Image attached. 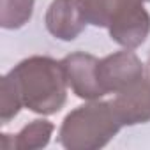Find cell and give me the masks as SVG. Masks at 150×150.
<instances>
[{
	"label": "cell",
	"instance_id": "8",
	"mask_svg": "<svg viewBox=\"0 0 150 150\" xmlns=\"http://www.w3.org/2000/svg\"><path fill=\"white\" fill-rule=\"evenodd\" d=\"M53 129H55V125L48 120H34V122L27 124L18 134L13 136L11 148H18V150L42 148L50 143Z\"/></svg>",
	"mask_w": 150,
	"mask_h": 150
},
{
	"label": "cell",
	"instance_id": "4",
	"mask_svg": "<svg viewBox=\"0 0 150 150\" xmlns=\"http://www.w3.org/2000/svg\"><path fill=\"white\" fill-rule=\"evenodd\" d=\"M97 74H99V83L106 94L108 92L118 94L132 87L139 80H143L145 69L138 55L125 50L101 58L97 65Z\"/></svg>",
	"mask_w": 150,
	"mask_h": 150
},
{
	"label": "cell",
	"instance_id": "9",
	"mask_svg": "<svg viewBox=\"0 0 150 150\" xmlns=\"http://www.w3.org/2000/svg\"><path fill=\"white\" fill-rule=\"evenodd\" d=\"M34 13V0H0V25L16 30L27 25Z\"/></svg>",
	"mask_w": 150,
	"mask_h": 150
},
{
	"label": "cell",
	"instance_id": "11",
	"mask_svg": "<svg viewBox=\"0 0 150 150\" xmlns=\"http://www.w3.org/2000/svg\"><path fill=\"white\" fill-rule=\"evenodd\" d=\"M143 2H150V0H143Z\"/></svg>",
	"mask_w": 150,
	"mask_h": 150
},
{
	"label": "cell",
	"instance_id": "2",
	"mask_svg": "<svg viewBox=\"0 0 150 150\" xmlns=\"http://www.w3.org/2000/svg\"><path fill=\"white\" fill-rule=\"evenodd\" d=\"M87 23L104 27L111 39L125 50H134L150 34V14L143 0H80Z\"/></svg>",
	"mask_w": 150,
	"mask_h": 150
},
{
	"label": "cell",
	"instance_id": "7",
	"mask_svg": "<svg viewBox=\"0 0 150 150\" xmlns=\"http://www.w3.org/2000/svg\"><path fill=\"white\" fill-rule=\"evenodd\" d=\"M111 104L124 125L150 122V80L143 78L132 87L118 92Z\"/></svg>",
	"mask_w": 150,
	"mask_h": 150
},
{
	"label": "cell",
	"instance_id": "1",
	"mask_svg": "<svg viewBox=\"0 0 150 150\" xmlns=\"http://www.w3.org/2000/svg\"><path fill=\"white\" fill-rule=\"evenodd\" d=\"M21 103L34 113L53 115L62 110L67 99V78L62 62L51 57L34 55L21 60L9 72Z\"/></svg>",
	"mask_w": 150,
	"mask_h": 150
},
{
	"label": "cell",
	"instance_id": "5",
	"mask_svg": "<svg viewBox=\"0 0 150 150\" xmlns=\"http://www.w3.org/2000/svg\"><path fill=\"white\" fill-rule=\"evenodd\" d=\"M97 65H99V58L83 51L71 53L62 58V67L67 78V85L80 99L96 101L106 96V92L99 83Z\"/></svg>",
	"mask_w": 150,
	"mask_h": 150
},
{
	"label": "cell",
	"instance_id": "3",
	"mask_svg": "<svg viewBox=\"0 0 150 150\" xmlns=\"http://www.w3.org/2000/svg\"><path fill=\"white\" fill-rule=\"evenodd\" d=\"M124 127L111 101H90L72 110L62 122L58 141L67 150H97Z\"/></svg>",
	"mask_w": 150,
	"mask_h": 150
},
{
	"label": "cell",
	"instance_id": "6",
	"mask_svg": "<svg viewBox=\"0 0 150 150\" xmlns=\"http://www.w3.org/2000/svg\"><path fill=\"white\" fill-rule=\"evenodd\" d=\"M44 23L48 32L60 41H74L87 25L80 0H53L50 4Z\"/></svg>",
	"mask_w": 150,
	"mask_h": 150
},
{
	"label": "cell",
	"instance_id": "10",
	"mask_svg": "<svg viewBox=\"0 0 150 150\" xmlns=\"http://www.w3.org/2000/svg\"><path fill=\"white\" fill-rule=\"evenodd\" d=\"M21 108H23V103H21L20 92L14 81L11 80V76L6 74L2 78V87H0V122L7 124L20 113Z\"/></svg>",
	"mask_w": 150,
	"mask_h": 150
}]
</instances>
